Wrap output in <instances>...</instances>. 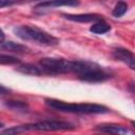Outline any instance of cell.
Segmentation results:
<instances>
[{
	"label": "cell",
	"instance_id": "1",
	"mask_svg": "<svg viewBox=\"0 0 135 135\" xmlns=\"http://www.w3.org/2000/svg\"><path fill=\"white\" fill-rule=\"evenodd\" d=\"M45 104L59 112L65 113H76V114H104L109 113L110 110L101 104L96 103H69L62 100L46 98Z\"/></svg>",
	"mask_w": 135,
	"mask_h": 135
},
{
	"label": "cell",
	"instance_id": "2",
	"mask_svg": "<svg viewBox=\"0 0 135 135\" xmlns=\"http://www.w3.org/2000/svg\"><path fill=\"white\" fill-rule=\"evenodd\" d=\"M13 33L24 41H32L39 45L54 46L59 43L58 38L49 34L47 32L31 25H18L13 28Z\"/></svg>",
	"mask_w": 135,
	"mask_h": 135
},
{
	"label": "cell",
	"instance_id": "3",
	"mask_svg": "<svg viewBox=\"0 0 135 135\" xmlns=\"http://www.w3.org/2000/svg\"><path fill=\"white\" fill-rule=\"evenodd\" d=\"M39 65L42 69L44 75H61L72 73V60L64 58H53L44 57L39 61Z\"/></svg>",
	"mask_w": 135,
	"mask_h": 135
},
{
	"label": "cell",
	"instance_id": "4",
	"mask_svg": "<svg viewBox=\"0 0 135 135\" xmlns=\"http://www.w3.org/2000/svg\"><path fill=\"white\" fill-rule=\"evenodd\" d=\"M27 131H43V132H52V131H66L73 130L74 126L70 122L62 120H42L34 123H26Z\"/></svg>",
	"mask_w": 135,
	"mask_h": 135
},
{
	"label": "cell",
	"instance_id": "5",
	"mask_svg": "<svg viewBox=\"0 0 135 135\" xmlns=\"http://www.w3.org/2000/svg\"><path fill=\"white\" fill-rule=\"evenodd\" d=\"M96 130L109 135H135V132L132 129L116 123H102L97 126Z\"/></svg>",
	"mask_w": 135,
	"mask_h": 135
},
{
	"label": "cell",
	"instance_id": "6",
	"mask_svg": "<svg viewBox=\"0 0 135 135\" xmlns=\"http://www.w3.org/2000/svg\"><path fill=\"white\" fill-rule=\"evenodd\" d=\"M65 19L74 22H81V23H89V22H97L102 19V16L98 14H63L62 15Z\"/></svg>",
	"mask_w": 135,
	"mask_h": 135
},
{
	"label": "cell",
	"instance_id": "7",
	"mask_svg": "<svg viewBox=\"0 0 135 135\" xmlns=\"http://www.w3.org/2000/svg\"><path fill=\"white\" fill-rule=\"evenodd\" d=\"M79 2L77 1H45V2H40L35 6V11H43V9H49L53 7H58V6H76L78 5Z\"/></svg>",
	"mask_w": 135,
	"mask_h": 135
},
{
	"label": "cell",
	"instance_id": "8",
	"mask_svg": "<svg viewBox=\"0 0 135 135\" xmlns=\"http://www.w3.org/2000/svg\"><path fill=\"white\" fill-rule=\"evenodd\" d=\"M16 71L21 73V74L31 75V76L44 75V73H43L42 69L40 68V65H36V64H33V63H22V64L17 66Z\"/></svg>",
	"mask_w": 135,
	"mask_h": 135
},
{
	"label": "cell",
	"instance_id": "9",
	"mask_svg": "<svg viewBox=\"0 0 135 135\" xmlns=\"http://www.w3.org/2000/svg\"><path fill=\"white\" fill-rule=\"evenodd\" d=\"M113 57L118 60V61H121L126 64H130L131 62H133L135 60V57L134 55L127 49H122V47H118V49H115L112 53Z\"/></svg>",
	"mask_w": 135,
	"mask_h": 135
},
{
	"label": "cell",
	"instance_id": "10",
	"mask_svg": "<svg viewBox=\"0 0 135 135\" xmlns=\"http://www.w3.org/2000/svg\"><path fill=\"white\" fill-rule=\"evenodd\" d=\"M1 50L2 51H7V52H13V53H18V54H24L30 51L28 47L25 45L16 43L14 41H3L1 42Z\"/></svg>",
	"mask_w": 135,
	"mask_h": 135
},
{
	"label": "cell",
	"instance_id": "11",
	"mask_svg": "<svg viewBox=\"0 0 135 135\" xmlns=\"http://www.w3.org/2000/svg\"><path fill=\"white\" fill-rule=\"evenodd\" d=\"M3 104L6 108H8L15 112H19V113H27L30 110L28 104L22 100H5L3 102Z\"/></svg>",
	"mask_w": 135,
	"mask_h": 135
},
{
	"label": "cell",
	"instance_id": "12",
	"mask_svg": "<svg viewBox=\"0 0 135 135\" xmlns=\"http://www.w3.org/2000/svg\"><path fill=\"white\" fill-rule=\"evenodd\" d=\"M111 30V26L104 21V20H100L97 21L95 23H93V25H91L90 31L93 34H97V35H101V34H105Z\"/></svg>",
	"mask_w": 135,
	"mask_h": 135
},
{
	"label": "cell",
	"instance_id": "13",
	"mask_svg": "<svg viewBox=\"0 0 135 135\" xmlns=\"http://www.w3.org/2000/svg\"><path fill=\"white\" fill-rule=\"evenodd\" d=\"M27 131V128H26V124H22V126H15V127H12V128H8V129H5L3 130L0 135H20L24 132Z\"/></svg>",
	"mask_w": 135,
	"mask_h": 135
},
{
	"label": "cell",
	"instance_id": "14",
	"mask_svg": "<svg viewBox=\"0 0 135 135\" xmlns=\"http://www.w3.org/2000/svg\"><path fill=\"white\" fill-rule=\"evenodd\" d=\"M128 11V4L123 1H119L115 4L113 11H112V15L115 18H119L121 16H123L126 14V12Z\"/></svg>",
	"mask_w": 135,
	"mask_h": 135
},
{
	"label": "cell",
	"instance_id": "15",
	"mask_svg": "<svg viewBox=\"0 0 135 135\" xmlns=\"http://www.w3.org/2000/svg\"><path fill=\"white\" fill-rule=\"evenodd\" d=\"M19 62H20L19 59H17L16 57L5 55V54H1V56H0V63L1 64H16Z\"/></svg>",
	"mask_w": 135,
	"mask_h": 135
},
{
	"label": "cell",
	"instance_id": "16",
	"mask_svg": "<svg viewBox=\"0 0 135 135\" xmlns=\"http://www.w3.org/2000/svg\"><path fill=\"white\" fill-rule=\"evenodd\" d=\"M16 2H11V1H4V0H0V7H4V6H9L15 4Z\"/></svg>",
	"mask_w": 135,
	"mask_h": 135
},
{
	"label": "cell",
	"instance_id": "17",
	"mask_svg": "<svg viewBox=\"0 0 135 135\" xmlns=\"http://www.w3.org/2000/svg\"><path fill=\"white\" fill-rule=\"evenodd\" d=\"M0 93H1V95H5V94L8 93V89L6 90V89L4 88V85L2 84V85H1V92H0Z\"/></svg>",
	"mask_w": 135,
	"mask_h": 135
},
{
	"label": "cell",
	"instance_id": "18",
	"mask_svg": "<svg viewBox=\"0 0 135 135\" xmlns=\"http://www.w3.org/2000/svg\"><path fill=\"white\" fill-rule=\"evenodd\" d=\"M129 68H130L131 70H133V71H135V60H134L133 62H131V63L129 64Z\"/></svg>",
	"mask_w": 135,
	"mask_h": 135
},
{
	"label": "cell",
	"instance_id": "19",
	"mask_svg": "<svg viewBox=\"0 0 135 135\" xmlns=\"http://www.w3.org/2000/svg\"><path fill=\"white\" fill-rule=\"evenodd\" d=\"M130 90H131L132 92H134V93H135V83H134V84H131V85H130Z\"/></svg>",
	"mask_w": 135,
	"mask_h": 135
},
{
	"label": "cell",
	"instance_id": "20",
	"mask_svg": "<svg viewBox=\"0 0 135 135\" xmlns=\"http://www.w3.org/2000/svg\"><path fill=\"white\" fill-rule=\"evenodd\" d=\"M131 123H132V126L135 128V121H131Z\"/></svg>",
	"mask_w": 135,
	"mask_h": 135
}]
</instances>
